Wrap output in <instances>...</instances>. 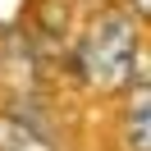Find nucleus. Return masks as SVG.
<instances>
[{
    "label": "nucleus",
    "instance_id": "obj_3",
    "mask_svg": "<svg viewBox=\"0 0 151 151\" xmlns=\"http://www.w3.org/2000/svg\"><path fill=\"white\" fill-rule=\"evenodd\" d=\"M128 147L133 151H151V87L137 83L128 101Z\"/></svg>",
    "mask_w": 151,
    "mask_h": 151
},
{
    "label": "nucleus",
    "instance_id": "obj_1",
    "mask_svg": "<svg viewBox=\"0 0 151 151\" xmlns=\"http://www.w3.org/2000/svg\"><path fill=\"white\" fill-rule=\"evenodd\" d=\"M78 73L96 87V92H119L133 78V64H137V28H133L124 14H105L92 28L83 32L73 55Z\"/></svg>",
    "mask_w": 151,
    "mask_h": 151
},
{
    "label": "nucleus",
    "instance_id": "obj_2",
    "mask_svg": "<svg viewBox=\"0 0 151 151\" xmlns=\"http://www.w3.org/2000/svg\"><path fill=\"white\" fill-rule=\"evenodd\" d=\"M0 151H55V147L37 124L19 119V114H0Z\"/></svg>",
    "mask_w": 151,
    "mask_h": 151
}]
</instances>
